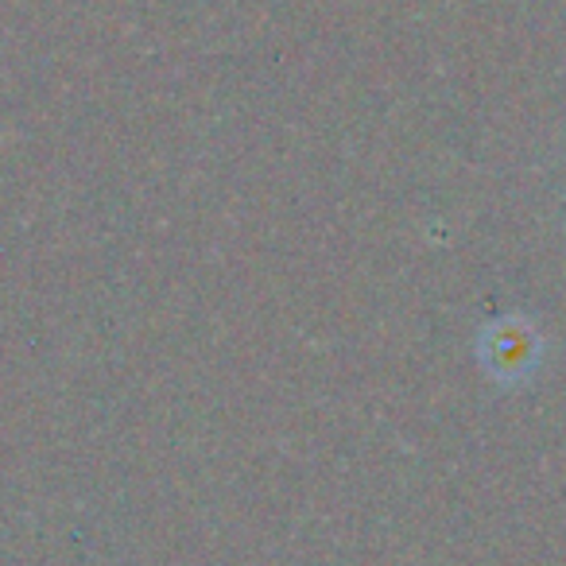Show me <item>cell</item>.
Returning <instances> with one entry per match:
<instances>
[{
  "label": "cell",
  "instance_id": "cell-1",
  "mask_svg": "<svg viewBox=\"0 0 566 566\" xmlns=\"http://www.w3.org/2000/svg\"><path fill=\"white\" fill-rule=\"evenodd\" d=\"M535 361V334L527 331L520 318H509V323L493 326L485 338V365L496 380H520L532 373Z\"/></svg>",
  "mask_w": 566,
  "mask_h": 566
}]
</instances>
